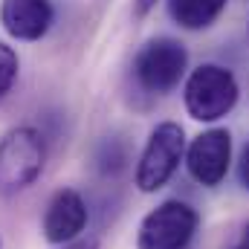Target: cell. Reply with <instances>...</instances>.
I'll return each mask as SVG.
<instances>
[{
	"mask_svg": "<svg viewBox=\"0 0 249 249\" xmlns=\"http://www.w3.org/2000/svg\"><path fill=\"white\" fill-rule=\"evenodd\" d=\"M241 183L249 188V142L244 148V154H241Z\"/></svg>",
	"mask_w": 249,
	"mask_h": 249,
	"instance_id": "cell-13",
	"label": "cell"
},
{
	"mask_svg": "<svg viewBox=\"0 0 249 249\" xmlns=\"http://www.w3.org/2000/svg\"><path fill=\"white\" fill-rule=\"evenodd\" d=\"M0 249H3V241H0Z\"/></svg>",
	"mask_w": 249,
	"mask_h": 249,
	"instance_id": "cell-15",
	"label": "cell"
},
{
	"mask_svg": "<svg viewBox=\"0 0 249 249\" xmlns=\"http://www.w3.org/2000/svg\"><path fill=\"white\" fill-rule=\"evenodd\" d=\"M229 249H249V220L241 226V232H238V238L232 241V247Z\"/></svg>",
	"mask_w": 249,
	"mask_h": 249,
	"instance_id": "cell-11",
	"label": "cell"
},
{
	"mask_svg": "<svg viewBox=\"0 0 249 249\" xmlns=\"http://www.w3.org/2000/svg\"><path fill=\"white\" fill-rule=\"evenodd\" d=\"M61 249H99V244L93 238H81V241H72V244H64Z\"/></svg>",
	"mask_w": 249,
	"mask_h": 249,
	"instance_id": "cell-14",
	"label": "cell"
},
{
	"mask_svg": "<svg viewBox=\"0 0 249 249\" xmlns=\"http://www.w3.org/2000/svg\"><path fill=\"white\" fill-rule=\"evenodd\" d=\"M238 96H241V87H238L235 72L220 64H200L197 70H191L183 87L186 110L197 122L223 119L238 105Z\"/></svg>",
	"mask_w": 249,
	"mask_h": 249,
	"instance_id": "cell-2",
	"label": "cell"
},
{
	"mask_svg": "<svg viewBox=\"0 0 249 249\" xmlns=\"http://www.w3.org/2000/svg\"><path fill=\"white\" fill-rule=\"evenodd\" d=\"M53 23V0H0V26L15 41H41Z\"/></svg>",
	"mask_w": 249,
	"mask_h": 249,
	"instance_id": "cell-8",
	"label": "cell"
},
{
	"mask_svg": "<svg viewBox=\"0 0 249 249\" xmlns=\"http://www.w3.org/2000/svg\"><path fill=\"white\" fill-rule=\"evenodd\" d=\"M18 72H20V58L18 53L0 41V102L12 93L15 81H18Z\"/></svg>",
	"mask_w": 249,
	"mask_h": 249,
	"instance_id": "cell-10",
	"label": "cell"
},
{
	"mask_svg": "<svg viewBox=\"0 0 249 249\" xmlns=\"http://www.w3.org/2000/svg\"><path fill=\"white\" fill-rule=\"evenodd\" d=\"M197 212L186 200H165L151 209L136 232V249H186L197 232Z\"/></svg>",
	"mask_w": 249,
	"mask_h": 249,
	"instance_id": "cell-4",
	"label": "cell"
},
{
	"mask_svg": "<svg viewBox=\"0 0 249 249\" xmlns=\"http://www.w3.org/2000/svg\"><path fill=\"white\" fill-rule=\"evenodd\" d=\"M186 67H188V53L180 41H174V38H154L136 53L133 75H136L142 90L165 96L183 81Z\"/></svg>",
	"mask_w": 249,
	"mask_h": 249,
	"instance_id": "cell-5",
	"label": "cell"
},
{
	"mask_svg": "<svg viewBox=\"0 0 249 249\" xmlns=\"http://www.w3.org/2000/svg\"><path fill=\"white\" fill-rule=\"evenodd\" d=\"M229 162H232V136L226 127L203 130L186 148L188 174H191V180H197L206 188H214L226 180Z\"/></svg>",
	"mask_w": 249,
	"mask_h": 249,
	"instance_id": "cell-6",
	"label": "cell"
},
{
	"mask_svg": "<svg viewBox=\"0 0 249 249\" xmlns=\"http://www.w3.org/2000/svg\"><path fill=\"white\" fill-rule=\"evenodd\" d=\"M154 6H157V0H133V15L136 18H145Z\"/></svg>",
	"mask_w": 249,
	"mask_h": 249,
	"instance_id": "cell-12",
	"label": "cell"
},
{
	"mask_svg": "<svg viewBox=\"0 0 249 249\" xmlns=\"http://www.w3.org/2000/svg\"><path fill=\"white\" fill-rule=\"evenodd\" d=\"M183 157H186V133H183V127L177 122H160L151 130V136H148V142H145V148L139 154L136 188L142 194L160 191L174 177Z\"/></svg>",
	"mask_w": 249,
	"mask_h": 249,
	"instance_id": "cell-3",
	"label": "cell"
},
{
	"mask_svg": "<svg viewBox=\"0 0 249 249\" xmlns=\"http://www.w3.org/2000/svg\"><path fill=\"white\" fill-rule=\"evenodd\" d=\"M47 165V139L32 124H18L0 136V194H20Z\"/></svg>",
	"mask_w": 249,
	"mask_h": 249,
	"instance_id": "cell-1",
	"label": "cell"
},
{
	"mask_svg": "<svg viewBox=\"0 0 249 249\" xmlns=\"http://www.w3.org/2000/svg\"><path fill=\"white\" fill-rule=\"evenodd\" d=\"M87 203H84V197L75 191V188H58L53 197H50V203H47V212H44V223H41V229H44V238L50 241V244H72V241H78V235L84 232V226H87Z\"/></svg>",
	"mask_w": 249,
	"mask_h": 249,
	"instance_id": "cell-7",
	"label": "cell"
},
{
	"mask_svg": "<svg viewBox=\"0 0 249 249\" xmlns=\"http://www.w3.org/2000/svg\"><path fill=\"white\" fill-rule=\"evenodd\" d=\"M229 0H168V15L183 29H209L226 9Z\"/></svg>",
	"mask_w": 249,
	"mask_h": 249,
	"instance_id": "cell-9",
	"label": "cell"
}]
</instances>
